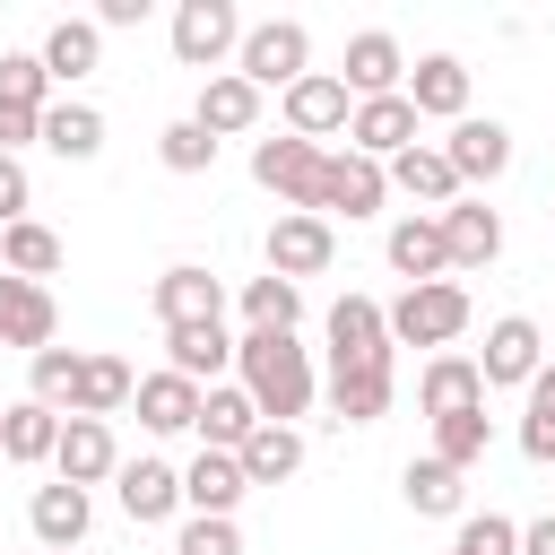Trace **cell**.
Instances as JSON below:
<instances>
[{"label": "cell", "instance_id": "ab89813d", "mask_svg": "<svg viewBox=\"0 0 555 555\" xmlns=\"http://www.w3.org/2000/svg\"><path fill=\"white\" fill-rule=\"evenodd\" d=\"M156 156H165L173 173H208V165H217V139L182 113V121H165V130H156Z\"/></svg>", "mask_w": 555, "mask_h": 555}, {"label": "cell", "instance_id": "8992f818", "mask_svg": "<svg viewBox=\"0 0 555 555\" xmlns=\"http://www.w3.org/2000/svg\"><path fill=\"white\" fill-rule=\"evenodd\" d=\"M330 260H338L330 217H312V208H278V225H269V278L304 286V278H321Z\"/></svg>", "mask_w": 555, "mask_h": 555}, {"label": "cell", "instance_id": "4fadbf2b", "mask_svg": "<svg viewBox=\"0 0 555 555\" xmlns=\"http://www.w3.org/2000/svg\"><path fill=\"white\" fill-rule=\"evenodd\" d=\"M61 486H104L121 477V451H113V425L104 416H61V451H52Z\"/></svg>", "mask_w": 555, "mask_h": 555}, {"label": "cell", "instance_id": "f35d334b", "mask_svg": "<svg viewBox=\"0 0 555 555\" xmlns=\"http://www.w3.org/2000/svg\"><path fill=\"white\" fill-rule=\"evenodd\" d=\"M520 451L546 468L555 460V364H538V382H529V408H520Z\"/></svg>", "mask_w": 555, "mask_h": 555}, {"label": "cell", "instance_id": "6da1fadb", "mask_svg": "<svg viewBox=\"0 0 555 555\" xmlns=\"http://www.w3.org/2000/svg\"><path fill=\"white\" fill-rule=\"evenodd\" d=\"M234 373H243V390H251V408L269 416V425H295L304 408H312V347L295 338V330H243L234 338Z\"/></svg>", "mask_w": 555, "mask_h": 555}, {"label": "cell", "instance_id": "836d02e7", "mask_svg": "<svg viewBox=\"0 0 555 555\" xmlns=\"http://www.w3.org/2000/svg\"><path fill=\"white\" fill-rule=\"evenodd\" d=\"M234 460H243V477H251V486H286V477L304 468V434H295V425H260Z\"/></svg>", "mask_w": 555, "mask_h": 555}, {"label": "cell", "instance_id": "ac0fdd59", "mask_svg": "<svg viewBox=\"0 0 555 555\" xmlns=\"http://www.w3.org/2000/svg\"><path fill=\"white\" fill-rule=\"evenodd\" d=\"M251 494V477H243V460L234 451H199L191 468H182V503L199 512V520H234V503Z\"/></svg>", "mask_w": 555, "mask_h": 555}, {"label": "cell", "instance_id": "30bf717a", "mask_svg": "<svg viewBox=\"0 0 555 555\" xmlns=\"http://www.w3.org/2000/svg\"><path fill=\"white\" fill-rule=\"evenodd\" d=\"M538 364H546V338H538V321H529V312H503V321L486 330V356H477L486 390H529V382H538Z\"/></svg>", "mask_w": 555, "mask_h": 555}, {"label": "cell", "instance_id": "d590c367", "mask_svg": "<svg viewBox=\"0 0 555 555\" xmlns=\"http://www.w3.org/2000/svg\"><path fill=\"white\" fill-rule=\"evenodd\" d=\"M95 52H104V26H95V17H61V26L43 35V69H52L61 87H69V78H87V69H95Z\"/></svg>", "mask_w": 555, "mask_h": 555}, {"label": "cell", "instance_id": "8fae6325", "mask_svg": "<svg viewBox=\"0 0 555 555\" xmlns=\"http://www.w3.org/2000/svg\"><path fill=\"white\" fill-rule=\"evenodd\" d=\"M52 330H61L52 286H35V278H9V269H0V347L43 356V347H52Z\"/></svg>", "mask_w": 555, "mask_h": 555}, {"label": "cell", "instance_id": "c3c4849f", "mask_svg": "<svg viewBox=\"0 0 555 555\" xmlns=\"http://www.w3.org/2000/svg\"><path fill=\"white\" fill-rule=\"evenodd\" d=\"M520 555H555V512H546V520H529V529H520Z\"/></svg>", "mask_w": 555, "mask_h": 555}, {"label": "cell", "instance_id": "60d3db41", "mask_svg": "<svg viewBox=\"0 0 555 555\" xmlns=\"http://www.w3.org/2000/svg\"><path fill=\"white\" fill-rule=\"evenodd\" d=\"M43 87H52L43 52H0V104H26V113H43Z\"/></svg>", "mask_w": 555, "mask_h": 555}, {"label": "cell", "instance_id": "4316f807", "mask_svg": "<svg viewBox=\"0 0 555 555\" xmlns=\"http://www.w3.org/2000/svg\"><path fill=\"white\" fill-rule=\"evenodd\" d=\"M52 451H61V408H43V399L0 408V460L35 468V460H52Z\"/></svg>", "mask_w": 555, "mask_h": 555}, {"label": "cell", "instance_id": "e0dca14e", "mask_svg": "<svg viewBox=\"0 0 555 555\" xmlns=\"http://www.w3.org/2000/svg\"><path fill=\"white\" fill-rule=\"evenodd\" d=\"M217 312H225V286H217L208 269L173 260V269L156 278V321H165V330H199V321H217Z\"/></svg>", "mask_w": 555, "mask_h": 555}, {"label": "cell", "instance_id": "ffe728a7", "mask_svg": "<svg viewBox=\"0 0 555 555\" xmlns=\"http://www.w3.org/2000/svg\"><path fill=\"white\" fill-rule=\"evenodd\" d=\"M191 121H199L208 139H234V130H251V121H260V87H251V78H234V69H217V78H199Z\"/></svg>", "mask_w": 555, "mask_h": 555}, {"label": "cell", "instance_id": "e575fe53", "mask_svg": "<svg viewBox=\"0 0 555 555\" xmlns=\"http://www.w3.org/2000/svg\"><path fill=\"white\" fill-rule=\"evenodd\" d=\"M399 494H408V512H425V520H451V512H460V468L425 451V460H408V468H399Z\"/></svg>", "mask_w": 555, "mask_h": 555}, {"label": "cell", "instance_id": "f6af8a7d", "mask_svg": "<svg viewBox=\"0 0 555 555\" xmlns=\"http://www.w3.org/2000/svg\"><path fill=\"white\" fill-rule=\"evenodd\" d=\"M26 199H35L26 165H17V156H0V225H17V217H26Z\"/></svg>", "mask_w": 555, "mask_h": 555}, {"label": "cell", "instance_id": "44dd1931", "mask_svg": "<svg viewBox=\"0 0 555 555\" xmlns=\"http://www.w3.org/2000/svg\"><path fill=\"white\" fill-rule=\"evenodd\" d=\"M234 364V338H225V321H199V330H165V373H182V382H199V390H217V373Z\"/></svg>", "mask_w": 555, "mask_h": 555}, {"label": "cell", "instance_id": "277c9868", "mask_svg": "<svg viewBox=\"0 0 555 555\" xmlns=\"http://www.w3.org/2000/svg\"><path fill=\"white\" fill-rule=\"evenodd\" d=\"M382 321H390V347H451L468 330V286H451V278L408 286L399 304H382Z\"/></svg>", "mask_w": 555, "mask_h": 555}, {"label": "cell", "instance_id": "3957f363", "mask_svg": "<svg viewBox=\"0 0 555 555\" xmlns=\"http://www.w3.org/2000/svg\"><path fill=\"white\" fill-rule=\"evenodd\" d=\"M321 165H330V147H312V139H295V130H278V139L251 147V182H260L278 208H312V217H321Z\"/></svg>", "mask_w": 555, "mask_h": 555}, {"label": "cell", "instance_id": "1f68e13d", "mask_svg": "<svg viewBox=\"0 0 555 555\" xmlns=\"http://www.w3.org/2000/svg\"><path fill=\"white\" fill-rule=\"evenodd\" d=\"M43 147L69 156V165L104 156V113H95V104H43Z\"/></svg>", "mask_w": 555, "mask_h": 555}, {"label": "cell", "instance_id": "d6986e66", "mask_svg": "<svg viewBox=\"0 0 555 555\" xmlns=\"http://www.w3.org/2000/svg\"><path fill=\"white\" fill-rule=\"evenodd\" d=\"M26 520H35V538H43V555H69L78 538H87V520H95V503H87V486H35V503H26Z\"/></svg>", "mask_w": 555, "mask_h": 555}, {"label": "cell", "instance_id": "8d00e7d4", "mask_svg": "<svg viewBox=\"0 0 555 555\" xmlns=\"http://www.w3.org/2000/svg\"><path fill=\"white\" fill-rule=\"evenodd\" d=\"M486 442H494V416L486 408H460V416H434V460H451L460 477L486 460Z\"/></svg>", "mask_w": 555, "mask_h": 555}, {"label": "cell", "instance_id": "b9f144b4", "mask_svg": "<svg viewBox=\"0 0 555 555\" xmlns=\"http://www.w3.org/2000/svg\"><path fill=\"white\" fill-rule=\"evenodd\" d=\"M451 555H520V520H503V512H468L460 538H451Z\"/></svg>", "mask_w": 555, "mask_h": 555}, {"label": "cell", "instance_id": "ba28073f", "mask_svg": "<svg viewBox=\"0 0 555 555\" xmlns=\"http://www.w3.org/2000/svg\"><path fill=\"white\" fill-rule=\"evenodd\" d=\"M278 104H286V130H295V139H312V147H321V139H338V130L356 121V95H347V78H338V69L295 78Z\"/></svg>", "mask_w": 555, "mask_h": 555}, {"label": "cell", "instance_id": "5bb4252c", "mask_svg": "<svg viewBox=\"0 0 555 555\" xmlns=\"http://www.w3.org/2000/svg\"><path fill=\"white\" fill-rule=\"evenodd\" d=\"M408 104H416V121H468V61L460 52H425L408 69Z\"/></svg>", "mask_w": 555, "mask_h": 555}, {"label": "cell", "instance_id": "2e32d148", "mask_svg": "<svg viewBox=\"0 0 555 555\" xmlns=\"http://www.w3.org/2000/svg\"><path fill=\"white\" fill-rule=\"evenodd\" d=\"M442 156H451V173H460V191L468 182H494V173H512V130L503 121H451V139H442Z\"/></svg>", "mask_w": 555, "mask_h": 555}, {"label": "cell", "instance_id": "7bdbcfd3", "mask_svg": "<svg viewBox=\"0 0 555 555\" xmlns=\"http://www.w3.org/2000/svg\"><path fill=\"white\" fill-rule=\"evenodd\" d=\"M26 364H35V399L69 416V390H78V347H43V356H26Z\"/></svg>", "mask_w": 555, "mask_h": 555}, {"label": "cell", "instance_id": "5b68a950", "mask_svg": "<svg viewBox=\"0 0 555 555\" xmlns=\"http://www.w3.org/2000/svg\"><path fill=\"white\" fill-rule=\"evenodd\" d=\"M234 78H251L260 95L278 87H295V78H312V35L295 26V17H260L251 35H243V52H234Z\"/></svg>", "mask_w": 555, "mask_h": 555}, {"label": "cell", "instance_id": "83f0119b", "mask_svg": "<svg viewBox=\"0 0 555 555\" xmlns=\"http://www.w3.org/2000/svg\"><path fill=\"white\" fill-rule=\"evenodd\" d=\"M121 512L147 529V520H173L182 512V468L165 460H121Z\"/></svg>", "mask_w": 555, "mask_h": 555}, {"label": "cell", "instance_id": "4dcf8cb0", "mask_svg": "<svg viewBox=\"0 0 555 555\" xmlns=\"http://www.w3.org/2000/svg\"><path fill=\"white\" fill-rule=\"evenodd\" d=\"M330 416H338V425H382V416H390V364L330 373Z\"/></svg>", "mask_w": 555, "mask_h": 555}, {"label": "cell", "instance_id": "ee69618b", "mask_svg": "<svg viewBox=\"0 0 555 555\" xmlns=\"http://www.w3.org/2000/svg\"><path fill=\"white\" fill-rule=\"evenodd\" d=\"M173 555H243V538H234V520H182V538H173Z\"/></svg>", "mask_w": 555, "mask_h": 555}, {"label": "cell", "instance_id": "d4e9b609", "mask_svg": "<svg viewBox=\"0 0 555 555\" xmlns=\"http://www.w3.org/2000/svg\"><path fill=\"white\" fill-rule=\"evenodd\" d=\"M416 408H425V416L486 408V373H477V356H434V364H425V382H416Z\"/></svg>", "mask_w": 555, "mask_h": 555}, {"label": "cell", "instance_id": "74e56055", "mask_svg": "<svg viewBox=\"0 0 555 555\" xmlns=\"http://www.w3.org/2000/svg\"><path fill=\"white\" fill-rule=\"evenodd\" d=\"M243 321H251V330H295V321H304V286L251 278V286H243Z\"/></svg>", "mask_w": 555, "mask_h": 555}, {"label": "cell", "instance_id": "7402d4cb", "mask_svg": "<svg viewBox=\"0 0 555 555\" xmlns=\"http://www.w3.org/2000/svg\"><path fill=\"white\" fill-rule=\"evenodd\" d=\"M260 425H269V416L251 408V390H243V382H217V390L199 399V451H243Z\"/></svg>", "mask_w": 555, "mask_h": 555}, {"label": "cell", "instance_id": "52a82bcc", "mask_svg": "<svg viewBox=\"0 0 555 555\" xmlns=\"http://www.w3.org/2000/svg\"><path fill=\"white\" fill-rule=\"evenodd\" d=\"M382 199H390V165H373V156H356V147H330V165H321V217H382Z\"/></svg>", "mask_w": 555, "mask_h": 555}, {"label": "cell", "instance_id": "7a4b0ae2", "mask_svg": "<svg viewBox=\"0 0 555 555\" xmlns=\"http://www.w3.org/2000/svg\"><path fill=\"white\" fill-rule=\"evenodd\" d=\"M243 35H251V26H243L234 0H182V9H173V61L199 69V78H217V69L243 52Z\"/></svg>", "mask_w": 555, "mask_h": 555}, {"label": "cell", "instance_id": "bcb514c9", "mask_svg": "<svg viewBox=\"0 0 555 555\" xmlns=\"http://www.w3.org/2000/svg\"><path fill=\"white\" fill-rule=\"evenodd\" d=\"M26 139H43V113H26V104H0V156H17Z\"/></svg>", "mask_w": 555, "mask_h": 555}, {"label": "cell", "instance_id": "484cf974", "mask_svg": "<svg viewBox=\"0 0 555 555\" xmlns=\"http://www.w3.org/2000/svg\"><path fill=\"white\" fill-rule=\"evenodd\" d=\"M130 399H139V425H147V434H191L208 390H199V382H182V373H147Z\"/></svg>", "mask_w": 555, "mask_h": 555}, {"label": "cell", "instance_id": "7c38bea8", "mask_svg": "<svg viewBox=\"0 0 555 555\" xmlns=\"http://www.w3.org/2000/svg\"><path fill=\"white\" fill-rule=\"evenodd\" d=\"M347 147H356V156H373V165L408 156V147H416V104H408V87H399V95H373V104H356V121H347Z\"/></svg>", "mask_w": 555, "mask_h": 555}, {"label": "cell", "instance_id": "f1b7e54d", "mask_svg": "<svg viewBox=\"0 0 555 555\" xmlns=\"http://www.w3.org/2000/svg\"><path fill=\"white\" fill-rule=\"evenodd\" d=\"M139 390V373L121 356H78V390H69V416H121Z\"/></svg>", "mask_w": 555, "mask_h": 555}, {"label": "cell", "instance_id": "9c48e42d", "mask_svg": "<svg viewBox=\"0 0 555 555\" xmlns=\"http://www.w3.org/2000/svg\"><path fill=\"white\" fill-rule=\"evenodd\" d=\"M356 364H390V321H382L373 295L330 304V373H356Z\"/></svg>", "mask_w": 555, "mask_h": 555}, {"label": "cell", "instance_id": "d6a6232c", "mask_svg": "<svg viewBox=\"0 0 555 555\" xmlns=\"http://www.w3.org/2000/svg\"><path fill=\"white\" fill-rule=\"evenodd\" d=\"M0 269H9V278H35V286H43V278L61 269V234H52V225H35V217L0 225Z\"/></svg>", "mask_w": 555, "mask_h": 555}, {"label": "cell", "instance_id": "7dc6e473", "mask_svg": "<svg viewBox=\"0 0 555 555\" xmlns=\"http://www.w3.org/2000/svg\"><path fill=\"white\" fill-rule=\"evenodd\" d=\"M139 17H147V0H104V9H95L104 35H113V26H139Z\"/></svg>", "mask_w": 555, "mask_h": 555}, {"label": "cell", "instance_id": "f546056e", "mask_svg": "<svg viewBox=\"0 0 555 555\" xmlns=\"http://www.w3.org/2000/svg\"><path fill=\"white\" fill-rule=\"evenodd\" d=\"M390 191H408V199H425L434 217L460 199V173H451V156L442 147H408V156H390Z\"/></svg>", "mask_w": 555, "mask_h": 555}, {"label": "cell", "instance_id": "9a60e30c", "mask_svg": "<svg viewBox=\"0 0 555 555\" xmlns=\"http://www.w3.org/2000/svg\"><path fill=\"white\" fill-rule=\"evenodd\" d=\"M347 95L356 104H373V95H399V78H408V52H399V35H382V26H364L356 43H347Z\"/></svg>", "mask_w": 555, "mask_h": 555}, {"label": "cell", "instance_id": "cb8c5ba5", "mask_svg": "<svg viewBox=\"0 0 555 555\" xmlns=\"http://www.w3.org/2000/svg\"><path fill=\"white\" fill-rule=\"evenodd\" d=\"M390 269H399L408 286H434V278L451 269V243H442V217H399V225H390Z\"/></svg>", "mask_w": 555, "mask_h": 555}, {"label": "cell", "instance_id": "603a6c76", "mask_svg": "<svg viewBox=\"0 0 555 555\" xmlns=\"http://www.w3.org/2000/svg\"><path fill=\"white\" fill-rule=\"evenodd\" d=\"M442 243H451V269H486L503 251V217L486 199H451L442 208Z\"/></svg>", "mask_w": 555, "mask_h": 555}]
</instances>
